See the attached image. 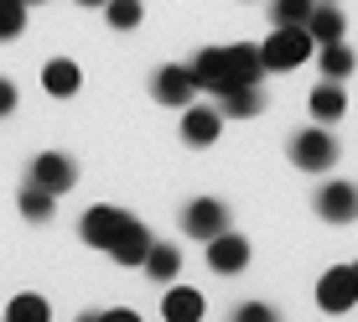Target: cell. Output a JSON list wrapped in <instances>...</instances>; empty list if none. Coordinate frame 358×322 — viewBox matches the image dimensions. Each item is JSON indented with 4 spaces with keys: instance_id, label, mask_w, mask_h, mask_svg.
Here are the masks:
<instances>
[{
    "instance_id": "obj_1",
    "label": "cell",
    "mask_w": 358,
    "mask_h": 322,
    "mask_svg": "<svg viewBox=\"0 0 358 322\" xmlns=\"http://www.w3.org/2000/svg\"><path fill=\"white\" fill-rule=\"evenodd\" d=\"M260 47L255 42H229V47H203V52L192 57V78H197V89H208V94H229V89H239V83H260Z\"/></svg>"
},
{
    "instance_id": "obj_2",
    "label": "cell",
    "mask_w": 358,
    "mask_h": 322,
    "mask_svg": "<svg viewBox=\"0 0 358 322\" xmlns=\"http://www.w3.org/2000/svg\"><path fill=\"white\" fill-rule=\"evenodd\" d=\"M312 52H317V42H312V31H306V27H275L260 42L265 73H291V68H301Z\"/></svg>"
},
{
    "instance_id": "obj_3",
    "label": "cell",
    "mask_w": 358,
    "mask_h": 322,
    "mask_svg": "<svg viewBox=\"0 0 358 322\" xmlns=\"http://www.w3.org/2000/svg\"><path fill=\"white\" fill-rule=\"evenodd\" d=\"M135 224H141L135 214H125V208H109V203H99V208H89V214H83L78 234H83V244H94V250H109V255H115L120 244H125L130 234H135Z\"/></svg>"
},
{
    "instance_id": "obj_4",
    "label": "cell",
    "mask_w": 358,
    "mask_h": 322,
    "mask_svg": "<svg viewBox=\"0 0 358 322\" xmlns=\"http://www.w3.org/2000/svg\"><path fill=\"white\" fill-rule=\"evenodd\" d=\"M229 229V208L218 203V197H192L187 208H182V234L187 239H213V234H224Z\"/></svg>"
},
{
    "instance_id": "obj_5",
    "label": "cell",
    "mask_w": 358,
    "mask_h": 322,
    "mask_svg": "<svg viewBox=\"0 0 358 322\" xmlns=\"http://www.w3.org/2000/svg\"><path fill=\"white\" fill-rule=\"evenodd\" d=\"M358 302V270L353 265H332L322 281H317V307L322 312H348Z\"/></svg>"
},
{
    "instance_id": "obj_6",
    "label": "cell",
    "mask_w": 358,
    "mask_h": 322,
    "mask_svg": "<svg viewBox=\"0 0 358 322\" xmlns=\"http://www.w3.org/2000/svg\"><path fill=\"white\" fill-rule=\"evenodd\" d=\"M291 161L301 172H327L332 161H338V141H332L327 130H301L291 141Z\"/></svg>"
},
{
    "instance_id": "obj_7",
    "label": "cell",
    "mask_w": 358,
    "mask_h": 322,
    "mask_svg": "<svg viewBox=\"0 0 358 322\" xmlns=\"http://www.w3.org/2000/svg\"><path fill=\"white\" fill-rule=\"evenodd\" d=\"M244 265H250V239H244V234L224 229V234L208 239V270H218V276H239Z\"/></svg>"
},
{
    "instance_id": "obj_8",
    "label": "cell",
    "mask_w": 358,
    "mask_h": 322,
    "mask_svg": "<svg viewBox=\"0 0 358 322\" xmlns=\"http://www.w3.org/2000/svg\"><path fill=\"white\" fill-rule=\"evenodd\" d=\"M224 130V109L213 104H182V141L187 146H213Z\"/></svg>"
},
{
    "instance_id": "obj_9",
    "label": "cell",
    "mask_w": 358,
    "mask_h": 322,
    "mask_svg": "<svg viewBox=\"0 0 358 322\" xmlns=\"http://www.w3.org/2000/svg\"><path fill=\"white\" fill-rule=\"evenodd\" d=\"M151 94L162 99V104H171V109H177V104H192V94H197L192 63H187V68H182V63H166V68L151 78Z\"/></svg>"
},
{
    "instance_id": "obj_10",
    "label": "cell",
    "mask_w": 358,
    "mask_h": 322,
    "mask_svg": "<svg viewBox=\"0 0 358 322\" xmlns=\"http://www.w3.org/2000/svg\"><path fill=\"white\" fill-rule=\"evenodd\" d=\"M317 214H322L327 224H353L358 218V188L353 182H327V188H317Z\"/></svg>"
},
{
    "instance_id": "obj_11",
    "label": "cell",
    "mask_w": 358,
    "mask_h": 322,
    "mask_svg": "<svg viewBox=\"0 0 358 322\" xmlns=\"http://www.w3.org/2000/svg\"><path fill=\"white\" fill-rule=\"evenodd\" d=\"M31 182H42L47 192H68L73 182H78V167H73L63 151H42L31 161Z\"/></svg>"
},
{
    "instance_id": "obj_12",
    "label": "cell",
    "mask_w": 358,
    "mask_h": 322,
    "mask_svg": "<svg viewBox=\"0 0 358 322\" xmlns=\"http://www.w3.org/2000/svg\"><path fill=\"white\" fill-rule=\"evenodd\" d=\"M78 83H83V73H78L73 57H52V63H42V89L52 99H73V94H78Z\"/></svg>"
},
{
    "instance_id": "obj_13",
    "label": "cell",
    "mask_w": 358,
    "mask_h": 322,
    "mask_svg": "<svg viewBox=\"0 0 358 322\" xmlns=\"http://www.w3.org/2000/svg\"><path fill=\"white\" fill-rule=\"evenodd\" d=\"M218 109H224V120H250L265 109V89L260 83H239V89L218 94Z\"/></svg>"
},
{
    "instance_id": "obj_14",
    "label": "cell",
    "mask_w": 358,
    "mask_h": 322,
    "mask_svg": "<svg viewBox=\"0 0 358 322\" xmlns=\"http://www.w3.org/2000/svg\"><path fill=\"white\" fill-rule=\"evenodd\" d=\"M306 31H312L317 47H322V42H343V10H338V0H317L312 16H306Z\"/></svg>"
},
{
    "instance_id": "obj_15",
    "label": "cell",
    "mask_w": 358,
    "mask_h": 322,
    "mask_svg": "<svg viewBox=\"0 0 358 322\" xmlns=\"http://www.w3.org/2000/svg\"><path fill=\"white\" fill-rule=\"evenodd\" d=\"M343 109H348V94H343V78H322L312 89V115L332 125V120H343Z\"/></svg>"
},
{
    "instance_id": "obj_16",
    "label": "cell",
    "mask_w": 358,
    "mask_h": 322,
    "mask_svg": "<svg viewBox=\"0 0 358 322\" xmlns=\"http://www.w3.org/2000/svg\"><path fill=\"white\" fill-rule=\"evenodd\" d=\"M162 317H166V322H197V317H203V291L171 286L166 302H162Z\"/></svg>"
},
{
    "instance_id": "obj_17",
    "label": "cell",
    "mask_w": 358,
    "mask_h": 322,
    "mask_svg": "<svg viewBox=\"0 0 358 322\" xmlns=\"http://www.w3.org/2000/svg\"><path fill=\"white\" fill-rule=\"evenodd\" d=\"M145 276L151 281H177V270H182V255H177V244H151V255H145Z\"/></svg>"
},
{
    "instance_id": "obj_18",
    "label": "cell",
    "mask_w": 358,
    "mask_h": 322,
    "mask_svg": "<svg viewBox=\"0 0 358 322\" xmlns=\"http://www.w3.org/2000/svg\"><path fill=\"white\" fill-rule=\"evenodd\" d=\"M317 68H322V78H348V73H353V52H348L343 42H322Z\"/></svg>"
},
{
    "instance_id": "obj_19",
    "label": "cell",
    "mask_w": 358,
    "mask_h": 322,
    "mask_svg": "<svg viewBox=\"0 0 358 322\" xmlns=\"http://www.w3.org/2000/svg\"><path fill=\"white\" fill-rule=\"evenodd\" d=\"M141 16H145L141 0H104V21L115 31H135V27H141Z\"/></svg>"
},
{
    "instance_id": "obj_20",
    "label": "cell",
    "mask_w": 358,
    "mask_h": 322,
    "mask_svg": "<svg viewBox=\"0 0 358 322\" xmlns=\"http://www.w3.org/2000/svg\"><path fill=\"white\" fill-rule=\"evenodd\" d=\"M52 203H57V192H47L42 182H31V188H21V214H27L31 224H42V218H52Z\"/></svg>"
},
{
    "instance_id": "obj_21",
    "label": "cell",
    "mask_w": 358,
    "mask_h": 322,
    "mask_svg": "<svg viewBox=\"0 0 358 322\" xmlns=\"http://www.w3.org/2000/svg\"><path fill=\"white\" fill-rule=\"evenodd\" d=\"M312 6L317 0H270V21H275V27H306Z\"/></svg>"
},
{
    "instance_id": "obj_22",
    "label": "cell",
    "mask_w": 358,
    "mask_h": 322,
    "mask_svg": "<svg viewBox=\"0 0 358 322\" xmlns=\"http://www.w3.org/2000/svg\"><path fill=\"white\" fill-rule=\"evenodd\" d=\"M27 31V0H0V42H16Z\"/></svg>"
},
{
    "instance_id": "obj_23",
    "label": "cell",
    "mask_w": 358,
    "mask_h": 322,
    "mask_svg": "<svg viewBox=\"0 0 358 322\" xmlns=\"http://www.w3.org/2000/svg\"><path fill=\"white\" fill-rule=\"evenodd\" d=\"M10 322H47V302L42 296H16V302L6 307Z\"/></svg>"
},
{
    "instance_id": "obj_24",
    "label": "cell",
    "mask_w": 358,
    "mask_h": 322,
    "mask_svg": "<svg viewBox=\"0 0 358 322\" xmlns=\"http://www.w3.org/2000/svg\"><path fill=\"white\" fill-rule=\"evenodd\" d=\"M234 317H239V322H270L275 312H270L265 302H244V307H239V312H234Z\"/></svg>"
},
{
    "instance_id": "obj_25",
    "label": "cell",
    "mask_w": 358,
    "mask_h": 322,
    "mask_svg": "<svg viewBox=\"0 0 358 322\" xmlns=\"http://www.w3.org/2000/svg\"><path fill=\"white\" fill-rule=\"evenodd\" d=\"M21 104V94H16V83H10V78H0V120H6L10 115V109H16Z\"/></svg>"
},
{
    "instance_id": "obj_26",
    "label": "cell",
    "mask_w": 358,
    "mask_h": 322,
    "mask_svg": "<svg viewBox=\"0 0 358 322\" xmlns=\"http://www.w3.org/2000/svg\"><path fill=\"white\" fill-rule=\"evenodd\" d=\"M78 6H89V10H94V6H99V10H104V0H78Z\"/></svg>"
},
{
    "instance_id": "obj_27",
    "label": "cell",
    "mask_w": 358,
    "mask_h": 322,
    "mask_svg": "<svg viewBox=\"0 0 358 322\" xmlns=\"http://www.w3.org/2000/svg\"><path fill=\"white\" fill-rule=\"evenodd\" d=\"M27 6H36V0H27Z\"/></svg>"
},
{
    "instance_id": "obj_28",
    "label": "cell",
    "mask_w": 358,
    "mask_h": 322,
    "mask_svg": "<svg viewBox=\"0 0 358 322\" xmlns=\"http://www.w3.org/2000/svg\"><path fill=\"white\" fill-rule=\"evenodd\" d=\"M353 270H358V265H353Z\"/></svg>"
}]
</instances>
